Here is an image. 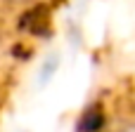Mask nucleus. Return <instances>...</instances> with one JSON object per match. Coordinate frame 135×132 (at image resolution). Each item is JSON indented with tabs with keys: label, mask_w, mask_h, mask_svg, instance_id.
Instances as JSON below:
<instances>
[{
	"label": "nucleus",
	"mask_w": 135,
	"mask_h": 132,
	"mask_svg": "<svg viewBox=\"0 0 135 132\" xmlns=\"http://www.w3.org/2000/svg\"><path fill=\"white\" fill-rule=\"evenodd\" d=\"M109 132H135V116L116 120V125H114V128H112Z\"/></svg>",
	"instance_id": "f257e3e1"
},
{
	"label": "nucleus",
	"mask_w": 135,
	"mask_h": 132,
	"mask_svg": "<svg viewBox=\"0 0 135 132\" xmlns=\"http://www.w3.org/2000/svg\"><path fill=\"white\" fill-rule=\"evenodd\" d=\"M31 2H36V0H0V5L2 7H9V9H19V7H26Z\"/></svg>",
	"instance_id": "f03ea898"
}]
</instances>
